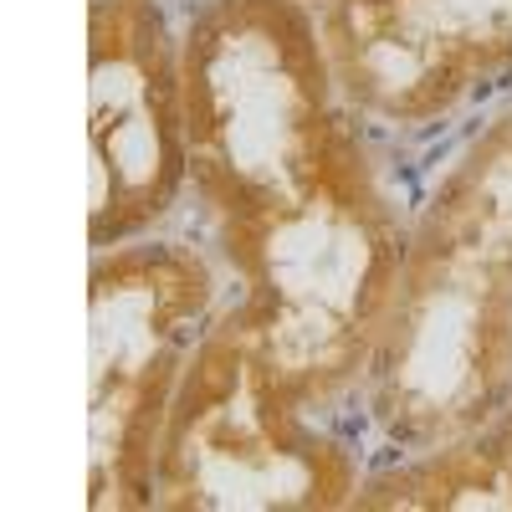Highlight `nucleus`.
<instances>
[{
    "label": "nucleus",
    "instance_id": "1",
    "mask_svg": "<svg viewBox=\"0 0 512 512\" xmlns=\"http://www.w3.org/2000/svg\"><path fill=\"white\" fill-rule=\"evenodd\" d=\"M221 251L241 277L236 313L297 405L318 410L364 379L410 241L344 113L282 200L221 231Z\"/></svg>",
    "mask_w": 512,
    "mask_h": 512
},
{
    "label": "nucleus",
    "instance_id": "2",
    "mask_svg": "<svg viewBox=\"0 0 512 512\" xmlns=\"http://www.w3.org/2000/svg\"><path fill=\"white\" fill-rule=\"evenodd\" d=\"M190 180L231 231L303 175L333 123L323 31L297 0H205L180 36Z\"/></svg>",
    "mask_w": 512,
    "mask_h": 512
},
{
    "label": "nucleus",
    "instance_id": "3",
    "mask_svg": "<svg viewBox=\"0 0 512 512\" xmlns=\"http://www.w3.org/2000/svg\"><path fill=\"white\" fill-rule=\"evenodd\" d=\"M359 492L354 451L303 420L236 303L210 318L154 456L159 512H333Z\"/></svg>",
    "mask_w": 512,
    "mask_h": 512
},
{
    "label": "nucleus",
    "instance_id": "4",
    "mask_svg": "<svg viewBox=\"0 0 512 512\" xmlns=\"http://www.w3.org/2000/svg\"><path fill=\"white\" fill-rule=\"evenodd\" d=\"M216 308L195 246H108L88 272V507H154V456L169 400Z\"/></svg>",
    "mask_w": 512,
    "mask_h": 512
},
{
    "label": "nucleus",
    "instance_id": "5",
    "mask_svg": "<svg viewBox=\"0 0 512 512\" xmlns=\"http://www.w3.org/2000/svg\"><path fill=\"white\" fill-rule=\"evenodd\" d=\"M364 400L400 451H436L512 400V272L410 246L364 364Z\"/></svg>",
    "mask_w": 512,
    "mask_h": 512
},
{
    "label": "nucleus",
    "instance_id": "6",
    "mask_svg": "<svg viewBox=\"0 0 512 512\" xmlns=\"http://www.w3.org/2000/svg\"><path fill=\"white\" fill-rule=\"evenodd\" d=\"M88 246L169 216L190 180L185 72L154 0L88 16Z\"/></svg>",
    "mask_w": 512,
    "mask_h": 512
},
{
    "label": "nucleus",
    "instance_id": "7",
    "mask_svg": "<svg viewBox=\"0 0 512 512\" xmlns=\"http://www.w3.org/2000/svg\"><path fill=\"white\" fill-rule=\"evenodd\" d=\"M318 31L338 93L405 128L512 72V0H328Z\"/></svg>",
    "mask_w": 512,
    "mask_h": 512
},
{
    "label": "nucleus",
    "instance_id": "8",
    "mask_svg": "<svg viewBox=\"0 0 512 512\" xmlns=\"http://www.w3.org/2000/svg\"><path fill=\"white\" fill-rule=\"evenodd\" d=\"M354 512H512V400L436 451L359 482Z\"/></svg>",
    "mask_w": 512,
    "mask_h": 512
},
{
    "label": "nucleus",
    "instance_id": "9",
    "mask_svg": "<svg viewBox=\"0 0 512 512\" xmlns=\"http://www.w3.org/2000/svg\"><path fill=\"white\" fill-rule=\"evenodd\" d=\"M410 246L461 251L512 272V113L487 123L436 180Z\"/></svg>",
    "mask_w": 512,
    "mask_h": 512
},
{
    "label": "nucleus",
    "instance_id": "10",
    "mask_svg": "<svg viewBox=\"0 0 512 512\" xmlns=\"http://www.w3.org/2000/svg\"><path fill=\"white\" fill-rule=\"evenodd\" d=\"M118 6H139V0H88V16H103V11H118Z\"/></svg>",
    "mask_w": 512,
    "mask_h": 512
},
{
    "label": "nucleus",
    "instance_id": "11",
    "mask_svg": "<svg viewBox=\"0 0 512 512\" xmlns=\"http://www.w3.org/2000/svg\"><path fill=\"white\" fill-rule=\"evenodd\" d=\"M297 6H303V0H297Z\"/></svg>",
    "mask_w": 512,
    "mask_h": 512
}]
</instances>
